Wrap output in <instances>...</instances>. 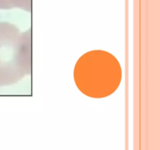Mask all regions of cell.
I'll return each mask as SVG.
<instances>
[{
    "mask_svg": "<svg viewBox=\"0 0 160 150\" xmlns=\"http://www.w3.org/2000/svg\"><path fill=\"white\" fill-rule=\"evenodd\" d=\"M13 8H20L31 12V0H0V9H10Z\"/></svg>",
    "mask_w": 160,
    "mask_h": 150,
    "instance_id": "3",
    "label": "cell"
},
{
    "mask_svg": "<svg viewBox=\"0 0 160 150\" xmlns=\"http://www.w3.org/2000/svg\"><path fill=\"white\" fill-rule=\"evenodd\" d=\"M74 74L78 88L92 97L109 95L117 88L121 78L117 59L102 51L84 55L77 63Z\"/></svg>",
    "mask_w": 160,
    "mask_h": 150,
    "instance_id": "2",
    "label": "cell"
},
{
    "mask_svg": "<svg viewBox=\"0 0 160 150\" xmlns=\"http://www.w3.org/2000/svg\"><path fill=\"white\" fill-rule=\"evenodd\" d=\"M31 73V32L0 22V87L19 82Z\"/></svg>",
    "mask_w": 160,
    "mask_h": 150,
    "instance_id": "1",
    "label": "cell"
}]
</instances>
